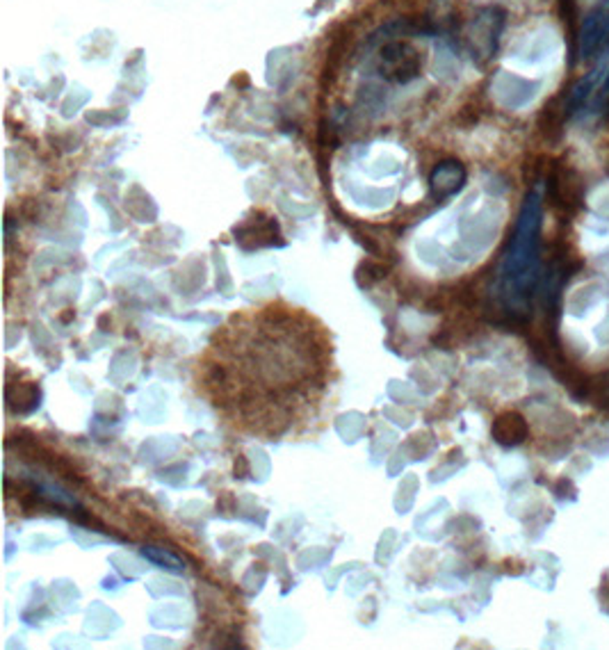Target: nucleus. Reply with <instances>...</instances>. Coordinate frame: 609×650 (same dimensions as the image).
Instances as JSON below:
<instances>
[{"mask_svg": "<svg viewBox=\"0 0 609 650\" xmlns=\"http://www.w3.org/2000/svg\"><path fill=\"white\" fill-rule=\"evenodd\" d=\"M249 472L247 463H244V456H237V461H236V477H244Z\"/></svg>", "mask_w": 609, "mask_h": 650, "instance_id": "8", "label": "nucleus"}, {"mask_svg": "<svg viewBox=\"0 0 609 650\" xmlns=\"http://www.w3.org/2000/svg\"><path fill=\"white\" fill-rule=\"evenodd\" d=\"M7 399H10L12 411L16 413H28L39 404V389L37 383L32 381H21L14 383L7 389Z\"/></svg>", "mask_w": 609, "mask_h": 650, "instance_id": "6", "label": "nucleus"}, {"mask_svg": "<svg viewBox=\"0 0 609 650\" xmlns=\"http://www.w3.org/2000/svg\"><path fill=\"white\" fill-rule=\"evenodd\" d=\"M144 557L153 561V564H158L160 568H169V571L179 573L183 571V561L179 557H173L172 552H164L163 548H144Z\"/></svg>", "mask_w": 609, "mask_h": 650, "instance_id": "7", "label": "nucleus"}, {"mask_svg": "<svg viewBox=\"0 0 609 650\" xmlns=\"http://www.w3.org/2000/svg\"><path fill=\"white\" fill-rule=\"evenodd\" d=\"M539 231H541V197L539 192H530L520 208L509 252L504 256L502 272H500L502 300L516 313L525 309L536 284Z\"/></svg>", "mask_w": 609, "mask_h": 650, "instance_id": "1", "label": "nucleus"}, {"mask_svg": "<svg viewBox=\"0 0 609 650\" xmlns=\"http://www.w3.org/2000/svg\"><path fill=\"white\" fill-rule=\"evenodd\" d=\"M605 48L609 51V10L596 7L580 28V58L584 62L596 60Z\"/></svg>", "mask_w": 609, "mask_h": 650, "instance_id": "2", "label": "nucleus"}, {"mask_svg": "<svg viewBox=\"0 0 609 650\" xmlns=\"http://www.w3.org/2000/svg\"><path fill=\"white\" fill-rule=\"evenodd\" d=\"M421 74V55L406 44H390L381 51V76L395 83H409Z\"/></svg>", "mask_w": 609, "mask_h": 650, "instance_id": "3", "label": "nucleus"}, {"mask_svg": "<svg viewBox=\"0 0 609 650\" xmlns=\"http://www.w3.org/2000/svg\"><path fill=\"white\" fill-rule=\"evenodd\" d=\"M463 181H466L463 165L457 163V160H445V163H441L431 172V195L437 199H447V197L457 195L459 189L463 188Z\"/></svg>", "mask_w": 609, "mask_h": 650, "instance_id": "4", "label": "nucleus"}, {"mask_svg": "<svg viewBox=\"0 0 609 650\" xmlns=\"http://www.w3.org/2000/svg\"><path fill=\"white\" fill-rule=\"evenodd\" d=\"M493 438L500 445H518L527 438V422L525 418L516 411H504L495 418L493 422Z\"/></svg>", "mask_w": 609, "mask_h": 650, "instance_id": "5", "label": "nucleus"}]
</instances>
